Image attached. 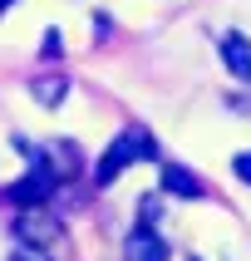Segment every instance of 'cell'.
<instances>
[{
    "label": "cell",
    "mask_w": 251,
    "mask_h": 261,
    "mask_svg": "<svg viewBox=\"0 0 251 261\" xmlns=\"http://www.w3.org/2000/svg\"><path fill=\"white\" fill-rule=\"evenodd\" d=\"M123 261H168V242L143 222V227L123 242Z\"/></svg>",
    "instance_id": "3"
},
{
    "label": "cell",
    "mask_w": 251,
    "mask_h": 261,
    "mask_svg": "<svg viewBox=\"0 0 251 261\" xmlns=\"http://www.w3.org/2000/svg\"><path fill=\"white\" fill-rule=\"evenodd\" d=\"M10 261H49V256H44V247H20Z\"/></svg>",
    "instance_id": "8"
},
{
    "label": "cell",
    "mask_w": 251,
    "mask_h": 261,
    "mask_svg": "<svg viewBox=\"0 0 251 261\" xmlns=\"http://www.w3.org/2000/svg\"><path fill=\"white\" fill-rule=\"evenodd\" d=\"M162 188L173 192V197H202V177L187 173V168H177V163H162Z\"/></svg>",
    "instance_id": "5"
},
{
    "label": "cell",
    "mask_w": 251,
    "mask_h": 261,
    "mask_svg": "<svg viewBox=\"0 0 251 261\" xmlns=\"http://www.w3.org/2000/svg\"><path fill=\"white\" fill-rule=\"evenodd\" d=\"M143 222H158V197H143Z\"/></svg>",
    "instance_id": "10"
},
{
    "label": "cell",
    "mask_w": 251,
    "mask_h": 261,
    "mask_svg": "<svg viewBox=\"0 0 251 261\" xmlns=\"http://www.w3.org/2000/svg\"><path fill=\"white\" fill-rule=\"evenodd\" d=\"M232 168H236V177H241V182H251V153H236Z\"/></svg>",
    "instance_id": "7"
},
{
    "label": "cell",
    "mask_w": 251,
    "mask_h": 261,
    "mask_svg": "<svg viewBox=\"0 0 251 261\" xmlns=\"http://www.w3.org/2000/svg\"><path fill=\"white\" fill-rule=\"evenodd\" d=\"M133 158H153V138H148V128H138V123H133V128H123L114 143L103 148L99 168H94V182H99V188H108V182H114V177L123 173Z\"/></svg>",
    "instance_id": "1"
},
{
    "label": "cell",
    "mask_w": 251,
    "mask_h": 261,
    "mask_svg": "<svg viewBox=\"0 0 251 261\" xmlns=\"http://www.w3.org/2000/svg\"><path fill=\"white\" fill-rule=\"evenodd\" d=\"M5 5H15V0H0V10H5Z\"/></svg>",
    "instance_id": "11"
},
{
    "label": "cell",
    "mask_w": 251,
    "mask_h": 261,
    "mask_svg": "<svg viewBox=\"0 0 251 261\" xmlns=\"http://www.w3.org/2000/svg\"><path fill=\"white\" fill-rule=\"evenodd\" d=\"M30 94H35L44 109H54V103H64V94H69V79H59V74H44V79H35V84H30Z\"/></svg>",
    "instance_id": "6"
},
{
    "label": "cell",
    "mask_w": 251,
    "mask_h": 261,
    "mask_svg": "<svg viewBox=\"0 0 251 261\" xmlns=\"http://www.w3.org/2000/svg\"><path fill=\"white\" fill-rule=\"evenodd\" d=\"M221 59H227V69H232L236 79H251V40L241 30H227V35H221Z\"/></svg>",
    "instance_id": "4"
},
{
    "label": "cell",
    "mask_w": 251,
    "mask_h": 261,
    "mask_svg": "<svg viewBox=\"0 0 251 261\" xmlns=\"http://www.w3.org/2000/svg\"><path fill=\"white\" fill-rule=\"evenodd\" d=\"M15 242H25V247H54L59 237H64V222L49 212V207H40V202H30V207H20L15 212Z\"/></svg>",
    "instance_id": "2"
},
{
    "label": "cell",
    "mask_w": 251,
    "mask_h": 261,
    "mask_svg": "<svg viewBox=\"0 0 251 261\" xmlns=\"http://www.w3.org/2000/svg\"><path fill=\"white\" fill-rule=\"evenodd\" d=\"M44 55H49V59L59 55V30H44Z\"/></svg>",
    "instance_id": "9"
}]
</instances>
